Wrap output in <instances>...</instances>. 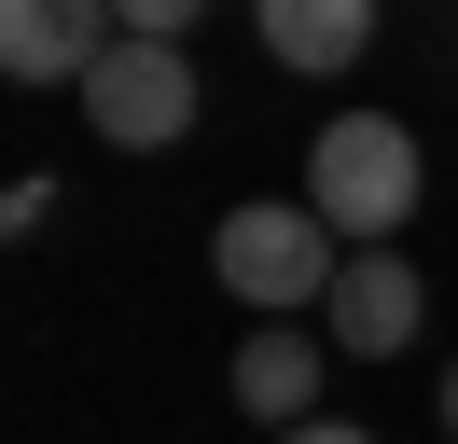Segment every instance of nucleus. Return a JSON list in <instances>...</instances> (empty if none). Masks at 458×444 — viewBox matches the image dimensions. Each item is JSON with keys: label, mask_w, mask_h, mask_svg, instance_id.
I'll use <instances>...</instances> for the list:
<instances>
[{"label": "nucleus", "mask_w": 458, "mask_h": 444, "mask_svg": "<svg viewBox=\"0 0 458 444\" xmlns=\"http://www.w3.org/2000/svg\"><path fill=\"white\" fill-rule=\"evenodd\" d=\"M278 444H375L361 416H306V431H278Z\"/></svg>", "instance_id": "obj_9"}, {"label": "nucleus", "mask_w": 458, "mask_h": 444, "mask_svg": "<svg viewBox=\"0 0 458 444\" xmlns=\"http://www.w3.org/2000/svg\"><path fill=\"white\" fill-rule=\"evenodd\" d=\"M208 83H195V42H112L84 70V125L112 139V153H167V139H195Z\"/></svg>", "instance_id": "obj_3"}, {"label": "nucleus", "mask_w": 458, "mask_h": 444, "mask_svg": "<svg viewBox=\"0 0 458 444\" xmlns=\"http://www.w3.org/2000/svg\"><path fill=\"white\" fill-rule=\"evenodd\" d=\"M208 278H223L250 320H319L334 278H347V236L306 209V194H250V209L208 222Z\"/></svg>", "instance_id": "obj_2"}, {"label": "nucleus", "mask_w": 458, "mask_h": 444, "mask_svg": "<svg viewBox=\"0 0 458 444\" xmlns=\"http://www.w3.org/2000/svg\"><path fill=\"white\" fill-rule=\"evenodd\" d=\"M319 333H334L347 361L417 347V333H430V278L403 264V250H347V278H334V305H319Z\"/></svg>", "instance_id": "obj_4"}, {"label": "nucleus", "mask_w": 458, "mask_h": 444, "mask_svg": "<svg viewBox=\"0 0 458 444\" xmlns=\"http://www.w3.org/2000/svg\"><path fill=\"white\" fill-rule=\"evenodd\" d=\"M112 42V0H0V83H84Z\"/></svg>", "instance_id": "obj_5"}, {"label": "nucleus", "mask_w": 458, "mask_h": 444, "mask_svg": "<svg viewBox=\"0 0 458 444\" xmlns=\"http://www.w3.org/2000/svg\"><path fill=\"white\" fill-rule=\"evenodd\" d=\"M306 209L334 222L347 250H389L403 222L430 209V153L403 111H334V125L306 139Z\"/></svg>", "instance_id": "obj_1"}, {"label": "nucleus", "mask_w": 458, "mask_h": 444, "mask_svg": "<svg viewBox=\"0 0 458 444\" xmlns=\"http://www.w3.org/2000/svg\"><path fill=\"white\" fill-rule=\"evenodd\" d=\"M250 28H264V56L278 70H361V42H375V0H250Z\"/></svg>", "instance_id": "obj_7"}, {"label": "nucleus", "mask_w": 458, "mask_h": 444, "mask_svg": "<svg viewBox=\"0 0 458 444\" xmlns=\"http://www.w3.org/2000/svg\"><path fill=\"white\" fill-rule=\"evenodd\" d=\"M334 333H306V320H264L250 347H236V416H264V431H306L319 416V388H334Z\"/></svg>", "instance_id": "obj_6"}, {"label": "nucleus", "mask_w": 458, "mask_h": 444, "mask_svg": "<svg viewBox=\"0 0 458 444\" xmlns=\"http://www.w3.org/2000/svg\"><path fill=\"white\" fill-rule=\"evenodd\" d=\"M195 14H208V0H112L125 42H195Z\"/></svg>", "instance_id": "obj_8"}, {"label": "nucleus", "mask_w": 458, "mask_h": 444, "mask_svg": "<svg viewBox=\"0 0 458 444\" xmlns=\"http://www.w3.org/2000/svg\"><path fill=\"white\" fill-rule=\"evenodd\" d=\"M445 444H458V361H445Z\"/></svg>", "instance_id": "obj_10"}]
</instances>
